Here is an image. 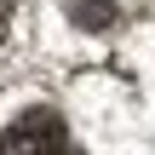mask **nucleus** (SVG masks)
<instances>
[{
  "label": "nucleus",
  "mask_w": 155,
  "mask_h": 155,
  "mask_svg": "<svg viewBox=\"0 0 155 155\" xmlns=\"http://www.w3.org/2000/svg\"><path fill=\"white\" fill-rule=\"evenodd\" d=\"M0 155H69V127L58 109H23L0 121Z\"/></svg>",
  "instance_id": "obj_1"
},
{
  "label": "nucleus",
  "mask_w": 155,
  "mask_h": 155,
  "mask_svg": "<svg viewBox=\"0 0 155 155\" xmlns=\"http://www.w3.org/2000/svg\"><path fill=\"white\" fill-rule=\"evenodd\" d=\"M17 6H23V0H0V40L12 35V17H17Z\"/></svg>",
  "instance_id": "obj_2"
}]
</instances>
